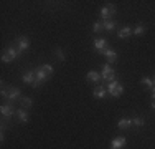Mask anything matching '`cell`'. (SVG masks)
<instances>
[{
    "instance_id": "cell-1",
    "label": "cell",
    "mask_w": 155,
    "mask_h": 149,
    "mask_svg": "<svg viewBox=\"0 0 155 149\" xmlns=\"http://www.w3.org/2000/svg\"><path fill=\"white\" fill-rule=\"evenodd\" d=\"M117 12V9H116V5H112V3H107V7H102L101 10H99V15L102 17V20H109L110 17H114Z\"/></svg>"
},
{
    "instance_id": "cell-2",
    "label": "cell",
    "mask_w": 155,
    "mask_h": 149,
    "mask_svg": "<svg viewBox=\"0 0 155 149\" xmlns=\"http://www.w3.org/2000/svg\"><path fill=\"white\" fill-rule=\"evenodd\" d=\"M18 55H20V53H18V50H15L13 47H8L2 53V61L3 63H10V61H13V60H17Z\"/></svg>"
},
{
    "instance_id": "cell-3",
    "label": "cell",
    "mask_w": 155,
    "mask_h": 149,
    "mask_svg": "<svg viewBox=\"0 0 155 149\" xmlns=\"http://www.w3.org/2000/svg\"><path fill=\"white\" fill-rule=\"evenodd\" d=\"M107 91L110 93V96L117 98V96H120L124 93V88L119 85V81H117V80H114V81H110V83L107 85Z\"/></svg>"
},
{
    "instance_id": "cell-4",
    "label": "cell",
    "mask_w": 155,
    "mask_h": 149,
    "mask_svg": "<svg viewBox=\"0 0 155 149\" xmlns=\"http://www.w3.org/2000/svg\"><path fill=\"white\" fill-rule=\"evenodd\" d=\"M35 78H36V80H35V85H33V86L36 88V86H40V85H41L43 81L46 80V78H48V74L45 73V70H43L41 66H38V68L35 70Z\"/></svg>"
},
{
    "instance_id": "cell-5",
    "label": "cell",
    "mask_w": 155,
    "mask_h": 149,
    "mask_svg": "<svg viewBox=\"0 0 155 149\" xmlns=\"http://www.w3.org/2000/svg\"><path fill=\"white\" fill-rule=\"evenodd\" d=\"M17 43H18V53H23V51L28 50V47H30V40H28L27 36H18Z\"/></svg>"
},
{
    "instance_id": "cell-6",
    "label": "cell",
    "mask_w": 155,
    "mask_h": 149,
    "mask_svg": "<svg viewBox=\"0 0 155 149\" xmlns=\"http://www.w3.org/2000/svg\"><path fill=\"white\" fill-rule=\"evenodd\" d=\"M102 57H106L109 63H116L117 61V53L114 50H110V48H106L104 51H102Z\"/></svg>"
},
{
    "instance_id": "cell-7",
    "label": "cell",
    "mask_w": 155,
    "mask_h": 149,
    "mask_svg": "<svg viewBox=\"0 0 155 149\" xmlns=\"http://www.w3.org/2000/svg\"><path fill=\"white\" fill-rule=\"evenodd\" d=\"M125 143H127V139H125L124 136L116 137V139H112V143H110V149H122L125 146Z\"/></svg>"
},
{
    "instance_id": "cell-8",
    "label": "cell",
    "mask_w": 155,
    "mask_h": 149,
    "mask_svg": "<svg viewBox=\"0 0 155 149\" xmlns=\"http://www.w3.org/2000/svg\"><path fill=\"white\" fill-rule=\"evenodd\" d=\"M21 91L20 88H10L8 89V95H7V98L10 99V101H17V99H21Z\"/></svg>"
},
{
    "instance_id": "cell-9",
    "label": "cell",
    "mask_w": 155,
    "mask_h": 149,
    "mask_svg": "<svg viewBox=\"0 0 155 149\" xmlns=\"http://www.w3.org/2000/svg\"><path fill=\"white\" fill-rule=\"evenodd\" d=\"M0 113H2V116L3 118H12L13 116V113H17V111H13V106L12 104H3L2 106V109H0Z\"/></svg>"
},
{
    "instance_id": "cell-10",
    "label": "cell",
    "mask_w": 155,
    "mask_h": 149,
    "mask_svg": "<svg viewBox=\"0 0 155 149\" xmlns=\"http://www.w3.org/2000/svg\"><path fill=\"white\" fill-rule=\"evenodd\" d=\"M106 47H107V40H106V38H96L94 40V48L97 51H101V53H102V51L106 50Z\"/></svg>"
},
{
    "instance_id": "cell-11",
    "label": "cell",
    "mask_w": 155,
    "mask_h": 149,
    "mask_svg": "<svg viewBox=\"0 0 155 149\" xmlns=\"http://www.w3.org/2000/svg\"><path fill=\"white\" fill-rule=\"evenodd\" d=\"M21 80H23V83H27V85H35V71H27L25 74H21Z\"/></svg>"
},
{
    "instance_id": "cell-12",
    "label": "cell",
    "mask_w": 155,
    "mask_h": 149,
    "mask_svg": "<svg viewBox=\"0 0 155 149\" xmlns=\"http://www.w3.org/2000/svg\"><path fill=\"white\" fill-rule=\"evenodd\" d=\"M132 126V119L130 118H120L117 123V128L119 129H129Z\"/></svg>"
},
{
    "instance_id": "cell-13",
    "label": "cell",
    "mask_w": 155,
    "mask_h": 149,
    "mask_svg": "<svg viewBox=\"0 0 155 149\" xmlns=\"http://www.w3.org/2000/svg\"><path fill=\"white\" fill-rule=\"evenodd\" d=\"M17 119H18V123H27L28 121V113H27V109L25 108H21V109H17Z\"/></svg>"
},
{
    "instance_id": "cell-14",
    "label": "cell",
    "mask_w": 155,
    "mask_h": 149,
    "mask_svg": "<svg viewBox=\"0 0 155 149\" xmlns=\"http://www.w3.org/2000/svg\"><path fill=\"white\" fill-rule=\"evenodd\" d=\"M132 35V28H129V27H122L117 32V36L119 38H127V36H130Z\"/></svg>"
},
{
    "instance_id": "cell-15",
    "label": "cell",
    "mask_w": 155,
    "mask_h": 149,
    "mask_svg": "<svg viewBox=\"0 0 155 149\" xmlns=\"http://www.w3.org/2000/svg\"><path fill=\"white\" fill-rule=\"evenodd\" d=\"M86 80L93 81V83H97V81H101V74H99L97 71H89L86 74Z\"/></svg>"
},
{
    "instance_id": "cell-16",
    "label": "cell",
    "mask_w": 155,
    "mask_h": 149,
    "mask_svg": "<svg viewBox=\"0 0 155 149\" xmlns=\"http://www.w3.org/2000/svg\"><path fill=\"white\" fill-rule=\"evenodd\" d=\"M106 96V88H102V86H97V88H94V98H97V99H102Z\"/></svg>"
},
{
    "instance_id": "cell-17",
    "label": "cell",
    "mask_w": 155,
    "mask_h": 149,
    "mask_svg": "<svg viewBox=\"0 0 155 149\" xmlns=\"http://www.w3.org/2000/svg\"><path fill=\"white\" fill-rule=\"evenodd\" d=\"M20 104H21V108H25V109H28V108H31V98H27V96H23V98L20 99Z\"/></svg>"
},
{
    "instance_id": "cell-18",
    "label": "cell",
    "mask_w": 155,
    "mask_h": 149,
    "mask_svg": "<svg viewBox=\"0 0 155 149\" xmlns=\"http://www.w3.org/2000/svg\"><path fill=\"white\" fill-rule=\"evenodd\" d=\"M102 23H104L106 32H112V30L116 28V22H112V20H106V22H102Z\"/></svg>"
},
{
    "instance_id": "cell-19",
    "label": "cell",
    "mask_w": 155,
    "mask_h": 149,
    "mask_svg": "<svg viewBox=\"0 0 155 149\" xmlns=\"http://www.w3.org/2000/svg\"><path fill=\"white\" fill-rule=\"evenodd\" d=\"M110 73H114L112 66H110L109 63H104V65H102V73H101V76H106V74H110Z\"/></svg>"
},
{
    "instance_id": "cell-20",
    "label": "cell",
    "mask_w": 155,
    "mask_h": 149,
    "mask_svg": "<svg viewBox=\"0 0 155 149\" xmlns=\"http://www.w3.org/2000/svg\"><path fill=\"white\" fill-rule=\"evenodd\" d=\"M132 126H135V128H142V126H143V119L140 116L132 118Z\"/></svg>"
},
{
    "instance_id": "cell-21",
    "label": "cell",
    "mask_w": 155,
    "mask_h": 149,
    "mask_svg": "<svg viewBox=\"0 0 155 149\" xmlns=\"http://www.w3.org/2000/svg\"><path fill=\"white\" fill-rule=\"evenodd\" d=\"M132 33L134 35H143L145 33V25H137V27L132 30Z\"/></svg>"
},
{
    "instance_id": "cell-22",
    "label": "cell",
    "mask_w": 155,
    "mask_h": 149,
    "mask_svg": "<svg viewBox=\"0 0 155 149\" xmlns=\"http://www.w3.org/2000/svg\"><path fill=\"white\" fill-rule=\"evenodd\" d=\"M140 83H143L147 88H152V89H153V81H152V78H147V76H143L142 80H140Z\"/></svg>"
},
{
    "instance_id": "cell-23",
    "label": "cell",
    "mask_w": 155,
    "mask_h": 149,
    "mask_svg": "<svg viewBox=\"0 0 155 149\" xmlns=\"http://www.w3.org/2000/svg\"><path fill=\"white\" fill-rule=\"evenodd\" d=\"M41 68L45 70V73L48 74V76H51V74H53V71H54V70H53V66H51V65H48V63H46V65H41Z\"/></svg>"
},
{
    "instance_id": "cell-24",
    "label": "cell",
    "mask_w": 155,
    "mask_h": 149,
    "mask_svg": "<svg viewBox=\"0 0 155 149\" xmlns=\"http://www.w3.org/2000/svg\"><path fill=\"white\" fill-rule=\"evenodd\" d=\"M102 28H104V23H102V22H96L93 25V32H101Z\"/></svg>"
},
{
    "instance_id": "cell-25",
    "label": "cell",
    "mask_w": 155,
    "mask_h": 149,
    "mask_svg": "<svg viewBox=\"0 0 155 149\" xmlns=\"http://www.w3.org/2000/svg\"><path fill=\"white\" fill-rule=\"evenodd\" d=\"M56 58L60 60V61H64L66 57H64V51H63L61 48H56Z\"/></svg>"
},
{
    "instance_id": "cell-26",
    "label": "cell",
    "mask_w": 155,
    "mask_h": 149,
    "mask_svg": "<svg viewBox=\"0 0 155 149\" xmlns=\"http://www.w3.org/2000/svg\"><path fill=\"white\" fill-rule=\"evenodd\" d=\"M101 78H102L104 81H109V83H110V81H114V80H116V74H114V73H110V74H106V76H101Z\"/></svg>"
},
{
    "instance_id": "cell-27",
    "label": "cell",
    "mask_w": 155,
    "mask_h": 149,
    "mask_svg": "<svg viewBox=\"0 0 155 149\" xmlns=\"http://www.w3.org/2000/svg\"><path fill=\"white\" fill-rule=\"evenodd\" d=\"M152 109H155V99H152Z\"/></svg>"
},
{
    "instance_id": "cell-28",
    "label": "cell",
    "mask_w": 155,
    "mask_h": 149,
    "mask_svg": "<svg viewBox=\"0 0 155 149\" xmlns=\"http://www.w3.org/2000/svg\"><path fill=\"white\" fill-rule=\"evenodd\" d=\"M152 98H153V99H155V88H153V89H152Z\"/></svg>"
},
{
    "instance_id": "cell-29",
    "label": "cell",
    "mask_w": 155,
    "mask_h": 149,
    "mask_svg": "<svg viewBox=\"0 0 155 149\" xmlns=\"http://www.w3.org/2000/svg\"><path fill=\"white\" fill-rule=\"evenodd\" d=\"M152 81H153V88H155V76L152 78Z\"/></svg>"
}]
</instances>
